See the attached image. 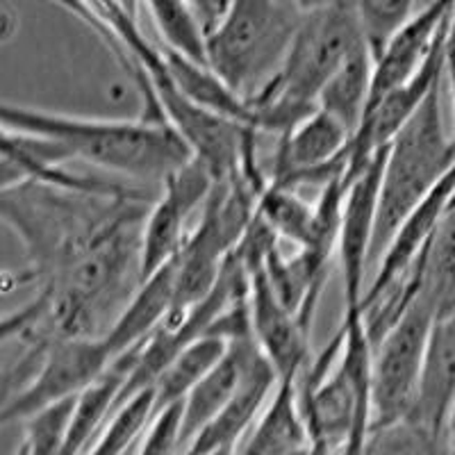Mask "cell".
<instances>
[{"label":"cell","mask_w":455,"mask_h":455,"mask_svg":"<svg viewBox=\"0 0 455 455\" xmlns=\"http://www.w3.org/2000/svg\"><path fill=\"white\" fill-rule=\"evenodd\" d=\"M440 100L437 87L387 146L373 230V267L403 219L455 166V140L446 135Z\"/></svg>","instance_id":"5"},{"label":"cell","mask_w":455,"mask_h":455,"mask_svg":"<svg viewBox=\"0 0 455 455\" xmlns=\"http://www.w3.org/2000/svg\"><path fill=\"white\" fill-rule=\"evenodd\" d=\"M105 337H73L48 347L14 387L3 408V421H28L57 403L78 398L114 364Z\"/></svg>","instance_id":"7"},{"label":"cell","mask_w":455,"mask_h":455,"mask_svg":"<svg viewBox=\"0 0 455 455\" xmlns=\"http://www.w3.org/2000/svg\"><path fill=\"white\" fill-rule=\"evenodd\" d=\"M455 0H430L398 28L373 55V83L369 109L394 89L403 87L426 67L444 42Z\"/></svg>","instance_id":"11"},{"label":"cell","mask_w":455,"mask_h":455,"mask_svg":"<svg viewBox=\"0 0 455 455\" xmlns=\"http://www.w3.org/2000/svg\"><path fill=\"white\" fill-rule=\"evenodd\" d=\"M367 36L347 0L303 16L283 67L249 100L258 132L283 137L312 114L331 78Z\"/></svg>","instance_id":"2"},{"label":"cell","mask_w":455,"mask_h":455,"mask_svg":"<svg viewBox=\"0 0 455 455\" xmlns=\"http://www.w3.org/2000/svg\"><path fill=\"white\" fill-rule=\"evenodd\" d=\"M228 348H230V344L226 339L210 335V332L182 347L153 387L156 412L171 408V405H180L187 394L192 392L203 378L221 363Z\"/></svg>","instance_id":"22"},{"label":"cell","mask_w":455,"mask_h":455,"mask_svg":"<svg viewBox=\"0 0 455 455\" xmlns=\"http://www.w3.org/2000/svg\"><path fill=\"white\" fill-rule=\"evenodd\" d=\"M176 291L178 258H173L156 274L141 280L132 299L128 300V306L108 331L105 341L109 344L114 355L119 357L130 348L141 347L153 332L164 326V321L176 307Z\"/></svg>","instance_id":"16"},{"label":"cell","mask_w":455,"mask_h":455,"mask_svg":"<svg viewBox=\"0 0 455 455\" xmlns=\"http://www.w3.org/2000/svg\"><path fill=\"white\" fill-rule=\"evenodd\" d=\"M444 76L449 78L451 93H453V116H455V7L451 14L449 30H446V42H444ZM455 140V135H453Z\"/></svg>","instance_id":"30"},{"label":"cell","mask_w":455,"mask_h":455,"mask_svg":"<svg viewBox=\"0 0 455 455\" xmlns=\"http://www.w3.org/2000/svg\"><path fill=\"white\" fill-rule=\"evenodd\" d=\"M353 135L331 114L316 108L278 140L267 182L278 187H323L347 176Z\"/></svg>","instance_id":"8"},{"label":"cell","mask_w":455,"mask_h":455,"mask_svg":"<svg viewBox=\"0 0 455 455\" xmlns=\"http://www.w3.org/2000/svg\"><path fill=\"white\" fill-rule=\"evenodd\" d=\"M212 173L196 160L187 162L162 182L157 198L148 207L141 237V280L178 258L189 239L187 221L198 207H205L214 189Z\"/></svg>","instance_id":"9"},{"label":"cell","mask_w":455,"mask_h":455,"mask_svg":"<svg viewBox=\"0 0 455 455\" xmlns=\"http://www.w3.org/2000/svg\"><path fill=\"white\" fill-rule=\"evenodd\" d=\"M296 7H299L303 14H310V12H316V10H323V7H331L335 5L337 0H291Z\"/></svg>","instance_id":"31"},{"label":"cell","mask_w":455,"mask_h":455,"mask_svg":"<svg viewBox=\"0 0 455 455\" xmlns=\"http://www.w3.org/2000/svg\"><path fill=\"white\" fill-rule=\"evenodd\" d=\"M306 455H337V453L331 449V446L323 444V442H310Z\"/></svg>","instance_id":"33"},{"label":"cell","mask_w":455,"mask_h":455,"mask_svg":"<svg viewBox=\"0 0 455 455\" xmlns=\"http://www.w3.org/2000/svg\"><path fill=\"white\" fill-rule=\"evenodd\" d=\"M162 57H164L166 71L187 99H192L194 103L210 109V112L221 114L226 119L255 128L253 108H251L249 100L239 96L230 84L223 83L212 68L192 62V60L166 51V48L162 51Z\"/></svg>","instance_id":"19"},{"label":"cell","mask_w":455,"mask_h":455,"mask_svg":"<svg viewBox=\"0 0 455 455\" xmlns=\"http://www.w3.org/2000/svg\"><path fill=\"white\" fill-rule=\"evenodd\" d=\"M178 453H180V405H171V408L156 412L135 455Z\"/></svg>","instance_id":"29"},{"label":"cell","mask_w":455,"mask_h":455,"mask_svg":"<svg viewBox=\"0 0 455 455\" xmlns=\"http://www.w3.org/2000/svg\"><path fill=\"white\" fill-rule=\"evenodd\" d=\"M258 351L255 337H239L230 341V348L221 363L203 378L201 383L187 394L180 403V453L196 440V435L223 410L242 383L249 360Z\"/></svg>","instance_id":"17"},{"label":"cell","mask_w":455,"mask_h":455,"mask_svg":"<svg viewBox=\"0 0 455 455\" xmlns=\"http://www.w3.org/2000/svg\"><path fill=\"white\" fill-rule=\"evenodd\" d=\"M303 16L291 0H228L207 30V64L251 100L280 71Z\"/></svg>","instance_id":"4"},{"label":"cell","mask_w":455,"mask_h":455,"mask_svg":"<svg viewBox=\"0 0 455 455\" xmlns=\"http://www.w3.org/2000/svg\"><path fill=\"white\" fill-rule=\"evenodd\" d=\"M166 51L207 64V30L192 0H144Z\"/></svg>","instance_id":"23"},{"label":"cell","mask_w":455,"mask_h":455,"mask_svg":"<svg viewBox=\"0 0 455 455\" xmlns=\"http://www.w3.org/2000/svg\"><path fill=\"white\" fill-rule=\"evenodd\" d=\"M446 449H449V455H455V405L451 410L449 426H446Z\"/></svg>","instance_id":"32"},{"label":"cell","mask_w":455,"mask_h":455,"mask_svg":"<svg viewBox=\"0 0 455 455\" xmlns=\"http://www.w3.org/2000/svg\"><path fill=\"white\" fill-rule=\"evenodd\" d=\"M156 417V392L144 389L116 408L84 455H130Z\"/></svg>","instance_id":"25"},{"label":"cell","mask_w":455,"mask_h":455,"mask_svg":"<svg viewBox=\"0 0 455 455\" xmlns=\"http://www.w3.org/2000/svg\"><path fill=\"white\" fill-rule=\"evenodd\" d=\"M73 403L71 401H64V403H57L52 408L44 410V412L30 417L26 424V442L19 449L21 455H62L64 449V437H67L68 419H71Z\"/></svg>","instance_id":"28"},{"label":"cell","mask_w":455,"mask_h":455,"mask_svg":"<svg viewBox=\"0 0 455 455\" xmlns=\"http://www.w3.org/2000/svg\"><path fill=\"white\" fill-rule=\"evenodd\" d=\"M278 383L274 367L258 348L249 360L237 392L223 405L221 412L196 435V440L187 446L182 455L235 453V449L242 444L243 437L253 430L267 410Z\"/></svg>","instance_id":"13"},{"label":"cell","mask_w":455,"mask_h":455,"mask_svg":"<svg viewBox=\"0 0 455 455\" xmlns=\"http://www.w3.org/2000/svg\"><path fill=\"white\" fill-rule=\"evenodd\" d=\"M249 307L253 337L280 383H299L310 360V328L284 306L262 269L251 271Z\"/></svg>","instance_id":"12"},{"label":"cell","mask_w":455,"mask_h":455,"mask_svg":"<svg viewBox=\"0 0 455 455\" xmlns=\"http://www.w3.org/2000/svg\"><path fill=\"white\" fill-rule=\"evenodd\" d=\"M385 153H376L371 162L357 176L347 180V196L341 207L339 228V259L344 274V303L347 310H363L364 299V274L371 264L373 230H376L378 196H380V180H383Z\"/></svg>","instance_id":"10"},{"label":"cell","mask_w":455,"mask_h":455,"mask_svg":"<svg viewBox=\"0 0 455 455\" xmlns=\"http://www.w3.org/2000/svg\"><path fill=\"white\" fill-rule=\"evenodd\" d=\"M125 12H128L132 19H137V10H140V0H116Z\"/></svg>","instance_id":"34"},{"label":"cell","mask_w":455,"mask_h":455,"mask_svg":"<svg viewBox=\"0 0 455 455\" xmlns=\"http://www.w3.org/2000/svg\"><path fill=\"white\" fill-rule=\"evenodd\" d=\"M310 446L299 383H278L274 398L233 455H299Z\"/></svg>","instance_id":"18"},{"label":"cell","mask_w":455,"mask_h":455,"mask_svg":"<svg viewBox=\"0 0 455 455\" xmlns=\"http://www.w3.org/2000/svg\"><path fill=\"white\" fill-rule=\"evenodd\" d=\"M442 444L412 419L373 426L360 455H440Z\"/></svg>","instance_id":"26"},{"label":"cell","mask_w":455,"mask_h":455,"mask_svg":"<svg viewBox=\"0 0 455 455\" xmlns=\"http://www.w3.org/2000/svg\"><path fill=\"white\" fill-rule=\"evenodd\" d=\"M341 347L328 367H307L299 378V401L310 442L337 455H360L373 426V341L363 310L344 312Z\"/></svg>","instance_id":"3"},{"label":"cell","mask_w":455,"mask_h":455,"mask_svg":"<svg viewBox=\"0 0 455 455\" xmlns=\"http://www.w3.org/2000/svg\"><path fill=\"white\" fill-rule=\"evenodd\" d=\"M417 269L419 294L428 300L437 319L455 312V194L417 262Z\"/></svg>","instance_id":"21"},{"label":"cell","mask_w":455,"mask_h":455,"mask_svg":"<svg viewBox=\"0 0 455 455\" xmlns=\"http://www.w3.org/2000/svg\"><path fill=\"white\" fill-rule=\"evenodd\" d=\"M3 128L57 141L71 162L162 185L173 171L192 160V150L164 116L89 119L26 105H3Z\"/></svg>","instance_id":"1"},{"label":"cell","mask_w":455,"mask_h":455,"mask_svg":"<svg viewBox=\"0 0 455 455\" xmlns=\"http://www.w3.org/2000/svg\"><path fill=\"white\" fill-rule=\"evenodd\" d=\"M373 83V51L369 44L357 48L348 57L344 67L323 87L316 108L331 114L344 128L355 137L357 128L363 125L371 99Z\"/></svg>","instance_id":"20"},{"label":"cell","mask_w":455,"mask_h":455,"mask_svg":"<svg viewBox=\"0 0 455 455\" xmlns=\"http://www.w3.org/2000/svg\"><path fill=\"white\" fill-rule=\"evenodd\" d=\"M315 212V203H307L299 189L271 185V182H267V187L259 192L255 205V214L267 223L271 233L278 239L290 242L294 249L303 246L310 237Z\"/></svg>","instance_id":"24"},{"label":"cell","mask_w":455,"mask_h":455,"mask_svg":"<svg viewBox=\"0 0 455 455\" xmlns=\"http://www.w3.org/2000/svg\"><path fill=\"white\" fill-rule=\"evenodd\" d=\"M435 319V310L419 294L401 319L373 344V426L410 419L419 396Z\"/></svg>","instance_id":"6"},{"label":"cell","mask_w":455,"mask_h":455,"mask_svg":"<svg viewBox=\"0 0 455 455\" xmlns=\"http://www.w3.org/2000/svg\"><path fill=\"white\" fill-rule=\"evenodd\" d=\"M455 405V312L435 319L426 351L424 373L417 403L410 419L428 430L435 440L446 442L451 410Z\"/></svg>","instance_id":"15"},{"label":"cell","mask_w":455,"mask_h":455,"mask_svg":"<svg viewBox=\"0 0 455 455\" xmlns=\"http://www.w3.org/2000/svg\"><path fill=\"white\" fill-rule=\"evenodd\" d=\"M376 55L389 36L414 14V0H347Z\"/></svg>","instance_id":"27"},{"label":"cell","mask_w":455,"mask_h":455,"mask_svg":"<svg viewBox=\"0 0 455 455\" xmlns=\"http://www.w3.org/2000/svg\"><path fill=\"white\" fill-rule=\"evenodd\" d=\"M455 194V166L440 180V185L435 187L433 192L414 207L412 212L403 219V223L398 226L394 237L389 239L387 249L380 255L376 264V275L373 283L369 284V290L364 291L363 306L367 300L376 299L389 290L392 284L401 283L412 274L419 258L424 255L426 246H428L430 237H433L435 228L440 223L442 214H444L446 205L451 203Z\"/></svg>","instance_id":"14"}]
</instances>
